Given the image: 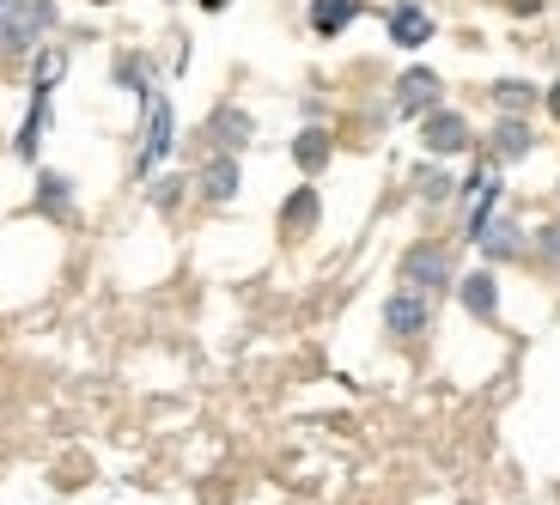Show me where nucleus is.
<instances>
[{
    "label": "nucleus",
    "mask_w": 560,
    "mask_h": 505,
    "mask_svg": "<svg viewBox=\"0 0 560 505\" xmlns=\"http://www.w3.org/2000/svg\"><path fill=\"white\" fill-rule=\"evenodd\" d=\"M140 98H147V134H140V177H147V171H159L165 153L177 146V110H171V98L153 92V85H147Z\"/></svg>",
    "instance_id": "f257e3e1"
},
{
    "label": "nucleus",
    "mask_w": 560,
    "mask_h": 505,
    "mask_svg": "<svg viewBox=\"0 0 560 505\" xmlns=\"http://www.w3.org/2000/svg\"><path fill=\"white\" fill-rule=\"evenodd\" d=\"M49 25H56V0H19L13 13L0 19V49H7V56H25V49L43 43Z\"/></svg>",
    "instance_id": "f03ea898"
},
{
    "label": "nucleus",
    "mask_w": 560,
    "mask_h": 505,
    "mask_svg": "<svg viewBox=\"0 0 560 505\" xmlns=\"http://www.w3.org/2000/svg\"><path fill=\"white\" fill-rule=\"evenodd\" d=\"M457 281V268H451V250L445 244H415L402 256V286H420V293H439V286Z\"/></svg>",
    "instance_id": "7ed1b4c3"
},
{
    "label": "nucleus",
    "mask_w": 560,
    "mask_h": 505,
    "mask_svg": "<svg viewBox=\"0 0 560 505\" xmlns=\"http://www.w3.org/2000/svg\"><path fill=\"white\" fill-rule=\"evenodd\" d=\"M420 146L433 158H451V153H469L476 134H469V122H463L457 110H427L420 116Z\"/></svg>",
    "instance_id": "20e7f679"
},
{
    "label": "nucleus",
    "mask_w": 560,
    "mask_h": 505,
    "mask_svg": "<svg viewBox=\"0 0 560 505\" xmlns=\"http://www.w3.org/2000/svg\"><path fill=\"white\" fill-rule=\"evenodd\" d=\"M427 324H433V305H427V293H420V286H402V293L384 298V329H390L396 341H415Z\"/></svg>",
    "instance_id": "39448f33"
},
{
    "label": "nucleus",
    "mask_w": 560,
    "mask_h": 505,
    "mask_svg": "<svg viewBox=\"0 0 560 505\" xmlns=\"http://www.w3.org/2000/svg\"><path fill=\"white\" fill-rule=\"evenodd\" d=\"M439 92H445V85H439V73L433 68H408L402 80H396V116H427V110H439Z\"/></svg>",
    "instance_id": "423d86ee"
},
{
    "label": "nucleus",
    "mask_w": 560,
    "mask_h": 505,
    "mask_svg": "<svg viewBox=\"0 0 560 505\" xmlns=\"http://www.w3.org/2000/svg\"><path fill=\"white\" fill-rule=\"evenodd\" d=\"M384 31H390V43L396 49H420V43L433 37V19H427V7H390V13H384Z\"/></svg>",
    "instance_id": "0eeeda50"
},
{
    "label": "nucleus",
    "mask_w": 560,
    "mask_h": 505,
    "mask_svg": "<svg viewBox=\"0 0 560 505\" xmlns=\"http://www.w3.org/2000/svg\"><path fill=\"white\" fill-rule=\"evenodd\" d=\"M208 134H213V146H220V153H244V146H250V134H256V122L238 110V104H225V110L208 116Z\"/></svg>",
    "instance_id": "6e6552de"
},
{
    "label": "nucleus",
    "mask_w": 560,
    "mask_h": 505,
    "mask_svg": "<svg viewBox=\"0 0 560 505\" xmlns=\"http://www.w3.org/2000/svg\"><path fill=\"white\" fill-rule=\"evenodd\" d=\"M196 189L208 201H232V196H238V153H213L208 165H201Z\"/></svg>",
    "instance_id": "1a4fd4ad"
},
{
    "label": "nucleus",
    "mask_w": 560,
    "mask_h": 505,
    "mask_svg": "<svg viewBox=\"0 0 560 505\" xmlns=\"http://www.w3.org/2000/svg\"><path fill=\"white\" fill-rule=\"evenodd\" d=\"M530 146H536V141H530V128H524L518 116H505V122L488 134V158H493V165H518Z\"/></svg>",
    "instance_id": "9d476101"
},
{
    "label": "nucleus",
    "mask_w": 560,
    "mask_h": 505,
    "mask_svg": "<svg viewBox=\"0 0 560 505\" xmlns=\"http://www.w3.org/2000/svg\"><path fill=\"white\" fill-rule=\"evenodd\" d=\"M360 13H365V0H311V31L317 37H341Z\"/></svg>",
    "instance_id": "9b49d317"
},
{
    "label": "nucleus",
    "mask_w": 560,
    "mask_h": 505,
    "mask_svg": "<svg viewBox=\"0 0 560 505\" xmlns=\"http://www.w3.org/2000/svg\"><path fill=\"white\" fill-rule=\"evenodd\" d=\"M317 189H311V183H299L293 196H287V208H280V232H287V238H305L311 225H317Z\"/></svg>",
    "instance_id": "f8f14e48"
},
{
    "label": "nucleus",
    "mask_w": 560,
    "mask_h": 505,
    "mask_svg": "<svg viewBox=\"0 0 560 505\" xmlns=\"http://www.w3.org/2000/svg\"><path fill=\"white\" fill-rule=\"evenodd\" d=\"M37 213H49V220H61V225L73 220V189H68L61 171H43L37 177Z\"/></svg>",
    "instance_id": "ddd939ff"
},
{
    "label": "nucleus",
    "mask_w": 560,
    "mask_h": 505,
    "mask_svg": "<svg viewBox=\"0 0 560 505\" xmlns=\"http://www.w3.org/2000/svg\"><path fill=\"white\" fill-rule=\"evenodd\" d=\"M457 293H463V310H469V317H493V310H500V286H493L488 268H481V274H463Z\"/></svg>",
    "instance_id": "4468645a"
},
{
    "label": "nucleus",
    "mask_w": 560,
    "mask_h": 505,
    "mask_svg": "<svg viewBox=\"0 0 560 505\" xmlns=\"http://www.w3.org/2000/svg\"><path fill=\"white\" fill-rule=\"evenodd\" d=\"M329 153H336V141H329L323 128H305V134H293V165L305 171V177H317V171L329 165Z\"/></svg>",
    "instance_id": "2eb2a0df"
},
{
    "label": "nucleus",
    "mask_w": 560,
    "mask_h": 505,
    "mask_svg": "<svg viewBox=\"0 0 560 505\" xmlns=\"http://www.w3.org/2000/svg\"><path fill=\"white\" fill-rule=\"evenodd\" d=\"M476 244H481V256H488V262H500V256H518V250H524V238H518V225H512V220H488Z\"/></svg>",
    "instance_id": "dca6fc26"
},
{
    "label": "nucleus",
    "mask_w": 560,
    "mask_h": 505,
    "mask_svg": "<svg viewBox=\"0 0 560 505\" xmlns=\"http://www.w3.org/2000/svg\"><path fill=\"white\" fill-rule=\"evenodd\" d=\"M43 128H49V92H31V116L25 128H19V158H37V141H43Z\"/></svg>",
    "instance_id": "f3484780"
},
{
    "label": "nucleus",
    "mask_w": 560,
    "mask_h": 505,
    "mask_svg": "<svg viewBox=\"0 0 560 505\" xmlns=\"http://www.w3.org/2000/svg\"><path fill=\"white\" fill-rule=\"evenodd\" d=\"M61 73H68V49H37V61H31V92H56Z\"/></svg>",
    "instance_id": "a211bd4d"
},
{
    "label": "nucleus",
    "mask_w": 560,
    "mask_h": 505,
    "mask_svg": "<svg viewBox=\"0 0 560 505\" xmlns=\"http://www.w3.org/2000/svg\"><path fill=\"white\" fill-rule=\"evenodd\" d=\"M493 104L518 116V110H530V104H536V92H530L524 80H500V85H493Z\"/></svg>",
    "instance_id": "6ab92c4d"
},
{
    "label": "nucleus",
    "mask_w": 560,
    "mask_h": 505,
    "mask_svg": "<svg viewBox=\"0 0 560 505\" xmlns=\"http://www.w3.org/2000/svg\"><path fill=\"white\" fill-rule=\"evenodd\" d=\"M420 201H451V177H445V171H427V177H420Z\"/></svg>",
    "instance_id": "aec40b11"
},
{
    "label": "nucleus",
    "mask_w": 560,
    "mask_h": 505,
    "mask_svg": "<svg viewBox=\"0 0 560 505\" xmlns=\"http://www.w3.org/2000/svg\"><path fill=\"white\" fill-rule=\"evenodd\" d=\"M153 201H159V208H177V177H165V183H159V189H153Z\"/></svg>",
    "instance_id": "412c9836"
},
{
    "label": "nucleus",
    "mask_w": 560,
    "mask_h": 505,
    "mask_svg": "<svg viewBox=\"0 0 560 505\" xmlns=\"http://www.w3.org/2000/svg\"><path fill=\"white\" fill-rule=\"evenodd\" d=\"M542 250H548V256H555V262H560V225H548V232H542Z\"/></svg>",
    "instance_id": "4be33fe9"
},
{
    "label": "nucleus",
    "mask_w": 560,
    "mask_h": 505,
    "mask_svg": "<svg viewBox=\"0 0 560 505\" xmlns=\"http://www.w3.org/2000/svg\"><path fill=\"white\" fill-rule=\"evenodd\" d=\"M512 13H542V0H512Z\"/></svg>",
    "instance_id": "5701e85b"
},
{
    "label": "nucleus",
    "mask_w": 560,
    "mask_h": 505,
    "mask_svg": "<svg viewBox=\"0 0 560 505\" xmlns=\"http://www.w3.org/2000/svg\"><path fill=\"white\" fill-rule=\"evenodd\" d=\"M548 110H555V122H560V80L548 85Z\"/></svg>",
    "instance_id": "b1692460"
},
{
    "label": "nucleus",
    "mask_w": 560,
    "mask_h": 505,
    "mask_svg": "<svg viewBox=\"0 0 560 505\" xmlns=\"http://www.w3.org/2000/svg\"><path fill=\"white\" fill-rule=\"evenodd\" d=\"M201 7H208V13H225V0H201Z\"/></svg>",
    "instance_id": "393cba45"
},
{
    "label": "nucleus",
    "mask_w": 560,
    "mask_h": 505,
    "mask_svg": "<svg viewBox=\"0 0 560 505\" xmlns=\"http://www.w3.org/2000/svg\"><path fill=\"white\" fill-rule=\"evenodd\" d=\"M13 7H19V0H0V19H7V13H13Z\"/></svg>",
    "instance_id": "a878e982"
},
{
    "label": "nucleus",
    "mask_w": 560,
    "mask_h": 505,
    "mask_svg": "<svg viewBox=\"0 0 560 505\" xmlns=\"http://www.w3.org/2000/svg\"><path fill=\"white\" fill-rule=\"evenodd\" d=\"M98 7H110V0H98Z\"/></svg>",
    "instance_id": "bb28decb"
}]
</instances>
